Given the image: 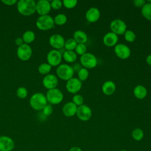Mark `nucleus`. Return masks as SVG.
Here are the masks:
<instances>
[{"label":"nucleus","instance_id":"nucleus-31","mask_svg":"<svg viewBox=\"0 0 151 151\" xmlns=\"http://www.w3.org/2000/svg\"><path fill=\"white\" fill-rule=\"evenodd\" d=\"M124 40L128 42H133L136 39V34L132 30H126L124 34Z\"/></svg>","mask_w":151,"mask_h":151},{"label":"nucleus","instance_id":"nucleus-29","mask_svg":"<svg viewBox=\"0 0 151 151\" xmlns=\"http://www.w3.org/2000/svg\"><path fill=\"white\" fill-rule=\"evenodd\" d=\"M77 45V43L76 42V41L73 39V38H71L65 41L64 47L65 49V50L73 51L74 50H75Z\"/></svg>","mask_w":151,"mask_h":151},{"label":"nucleus","instance_id":"nucleus-8","mask_svg":"<svg viewBox=\"0 0 151 151\" xmlns=\"http://www.w3.org/2000/svg\"><path fill=\"white\" fill-rule=\"evenodd\" d=\"M110 28L111 32L116 35H123L126 31L127 25L124 21L116 19L110 22Z\"/></svg>","mask_w":151,"mask_h":151},{"label":"nucleus","instance_id":"nucleus-18","mask_svg":"<svg viewBox=\"0 0 151 151\" xmlns=\"http://www.w3.org/2000/svg\"><path fill=\"white\" fill-rule=\"evenodd\" d=\"M77 106L72 101L66 103L63 107L62 111L64 116L67 117H72L76 114Z\"/></svg>","mask_w":151,"mask_h":151},{"label":"nucleus","instance_id":"nucleus-33","mask_svg":"<svg viewBox=\"0 0 151 151\" xmlns=\"http://www.w3.org/2000/svg\"><path fill=\"white\" fill-rule=\"evenodd\" d=\"M17 96L20 99H25L28 95V90L24 87H20L17 88L16 91Z\"/></svg>","mask_w":151,"mask_h":151},{"label":"nucleus","instance_id":"nucleus-5","mask_svg":"<svg viewBox=\"0 0 151 151\" xmlns=\"http://www.w3.org/2000/svg\"><path fill=\"white\" fill-rule=\"evenodd\" d=\"M45 96L47 102L55 105L60 103L64 98V95L62 91L57 88L48 90Z\"/></svg>","mask_w":151,"mask_h":151},{"label":"nucleus","instance_id":"nucleus-28","mask_svg":"<svg viewBox=\"0 0 151 151\" xmlns=\"http://www.w3.org/2000/svg\"><path fill=\"white\" fill-rule=\"evenodd\" d=\"M67 17L64 14H59L57 15L54 18V24L57 25H63L65 24L67 22Z\"/></svg>","mask_w":151,"mask_h":151},{"label":"nucleus","instance_id":"nucleus-10","mask_svg":"<svg viewBox=\"0 0 151 151\" xmlns=\"http://www.w3.org/2000/svg\"><path fill=\"white\" fill-rule=\"evenodd\" d=\"M76 115L80 120L88 121L92 116V110L88 106L82 104L77 107Z\"/></svg>","mask_w":151,"mask_h":151},{"label":"nucleus","instance_id":"nucleus-34","mask_svg":"<svg viewBox=\"0 0 151 151\" xmlns=\"http://www.w3.org/2000/svg\"><path fill=\"white\" fill-rule=\"evenodd\" d=\"M72 102L77 107L83 104L84 98L80 94H75L72 98Z\"/></svg>","mask_w":151,"mask_h":151},{"label":"nucleus","instance_id":"nucleus-2","mask_svg":"<svg viewBox=\"0 0 151 151\" xmlns=\"http://www.w3.org/2000/svg\"><path fill=\"white\" fill-rule=\"evenodd\" d=\"M31 107L35 110L40 111L47 104V100L45 95L42 93H35L29 99Z\"/></svg>","mask_w":151,"mask_h":151},{"label":"nucleus","instance_id":"nucleus-30","mask_svg":"<svg viewBox=\"0 0 151 151\" xmlns=\"http://www.w3.org/2000/svg\"><path fill=\"white\" fill-rule=\"evenodd\" d=\"M77 74H78V78L81 81H85L88 78L89 75V72L87 68L83 67L77 73Z\"/></svg>","mask_w":151,"mask_h":151},{"label":"nucleus","instance_id":"nucleus-38","mask_svg":"<svg viewBox=\"0 0 151 151\" xmlns=\"http://www.w3.org/2000/svg\"><path fill=\"white\" fill-rule=\"evenodd\" d=\"M18 1L17 0H2V2L8 6H11L16 4L17 3Z\"/></svg>","mask_w":151,"mask_h":151},{"label":"nucleus","instance_id":"nucleus-35","mask_svg":"<svg viewBox=\"0 0 151 151\" xmlns=\"http://www.w3.org/2000/svg\"><path fill=\"white\" fill-rule=\"evenodd\" d=\"M77 4V0H64L63 1V5L68 9H71L74 8Z\"/></svg>","mask_w":151,"mask_h":151},{"label":"nucleus","instance_id":"nucleus-15","mask_svg":"<svg viewBox=\"0 0 151 151\" xmlns=\"http://www.w3.org/2000/svg\"><path fill=\"white\" fill-rule=\"evenodd\" d=\"M51 9L50 2L47 0H40L36 3V12L40 16L48 15Z\"/></svg>","mask_w":151,"mask_h":151},{"label":"nucleus","instance_id":"nucleus-13","mask_svg":"<svg viewBox=\"0 0 151 151\" xmlns=\"http://www.w3.org/2000/svg\"><path fill=\"white\" fill-rule=\"evenodd\" d=\"M64 38L60 34H55L52 35L49 38V43L54 50H60L64 48L65 44Z\"/></svg>","mask_w":151,"mask_h":151},{"label":"nucleus","instance_id":"nucleus-22","mask_svg":"<svg viewBox=\"0 0 151 151\" xmlns=\"http://www.w3.org/2000/svg\"><path fill=\"white\" fill-rule=\"evenodd\" d=\"M147 91L143 86L137 85L133 89V94L138 99H143L146 97Z\"/></svg>","mask_w":151,"mask_h":151},{"label":"nucleus","instance_id":"nucleus-44","mask_svg":"<svg viewBox=\"0 0 151 151\" xmlns=\"http://www.w3.org/2000/svg\"><path fill=\"white\" fill-rule=\"evenodd\" d=\"M120 151H127V150H125V149H122V150H120Z\"/></svg>","mask_w":151,"mask_h":151},{"label":"nucleus","instance_id":"nucleus-23","mask_svg":"<svg viewBox=\"0 0 151 151\" xmlns=\"http://www.w3.org/2000/svg\"><path fill=\"white\" fill-rule=\"evenodd\" d=\"M64 60L67 63H74L77 59V54L74 51L65 50L62 54Z\"/></svg>","mask_w":151,"mask_h":151},{"label":"nucleus","instance_id":"nucleus-14","mask_svg":"<svg viewBox=\"0 0 151 151\" xmlns=\"http://www.w3.org/2000/svg\"><path fill=\"white\" fill-rule=\"evenodd\" d=\"M15 147L14 141L7 136H0V151H12Z\"/></svg>","mask_w":151,"mask_h":151},{"label":"nucleus","instance_id":"nucleus-41","mask_svg":"<svg viewBox=\"0 0 151 151\" xmlns=\"http://www.w3.org/2000/svg\"><path fill=\"white\" fill-rule=\"evenodd\" d=\"M15 44L18 47H19V46L22 45L23 44H24V41H23L22 37H18V38H17L15 39Z\"/></svg>","mask_w":151,"mask_h":151},{"label":"nucleus","instance_id":"nucleus-36","mask_svg":"<svg viewBox=\"0 0 151 151\" xmlns=\"http://www.w3.org/2000/svg\"><path fill=\"white\" fill-rule=\"evenodd\" d=\"M50 4H51V8L55 10L60 9L63 5V1L60 0H53L50 2Z\"/></svg>","mask_w":151,"mask_h":151},{"label":"nucleus","instance_id":"nucleus-7","mask_svg":"<svg viewBox=\"0 0 151 151\" xmlns=\"http://www.w3.org/2000/svg\"><path fill=\"white\" fill-rule=\"evenodd\" d=\"M32 54V50L29 44H23L18 47L17 50V55L18 58L24 61L29 60Z\"/></svg>","mask_w":151,"mask_h":151},{"label":"nucleus","instance_id":"nucleus-42","mask_svg":"<svg viewBox=\"0 0 151 151\" xmlns=\"http://www.w3.org/2000/svg\"><path fill=\"white\" fill-rule=\"evenodd\" d=\"M68 151H82V150L80 147L73 146L69 149Z\"/></svg>","mask_w":151,"mask_h":151},{"label":"nucleus","instance_id":"nucleus-9","mask_svg":"<svg viewBox=\"0 0 151 151\" xmlns=\"http://www.w3.org/2000/svg\"><path fill=\"white\" fill-rule=\"evenodd\" d=\"M61 53L57 50H52L50 51L47 55V60L48 63L51 67L58 66L61 63L62 60Z\"/></svg>","mask_w":151,"mask_h":151},{"label":"nucleus","instance_id":"nucleus-17","mask_svg":"<svg viewBox=\"0 0 151 151\" xmlns=\"http://www.w3.org/2000/svg\"><path fill=\"white\" fill-rule=\"evenodd\" d=\"M100 17V12L97 8L91 7L86 13V18L90 22H94L99 20Z\"/></svg>","mask_w":151,"mask_h":151},{"label":"nucleus","instance_id":"nucleus-1","mask_svg":"<svg viewBox=\"0 0 151 151\" xmlns=\"http://www.w3.org/2000/svg\"><path fill=\"white\" fill-rule=\"evenodd\" d=\"M17 8L24 16H30L36 12V2L33 0H19L17 3Z\"/></svg>","mask_w":151,"mask_h":151},{"label":"nucleus","instance_id":"nucleus-20","mask_svg":"<svg viewBox=\"0 0 151 151\" xmlns=\"http://www.w3.org/2000/svg\"><path fill=\"white\" fill-rule=\"evenodd\" d=\"M116 89V86L115 83L111 80L105 81L102 86V91L104 94L107 96H110L113 94L115 92Z\"/></svg>","mask_w":151,"mask_h":151},{"label":"nucleus","instance_id":"nucleus-43","mask_svg":"<svg viewBox=\"0 0 151 151\" xmlns=\"http://www.w3.org/2000/svg\"><path fill=\"white\" fill-rule=\"evenodd\" d=\"M146 63L151 66V54L147 55V57H146Z\"/></svg>","mask_w":151,"mask_h":151},{"label":"nucleus","instance_id":"nucleus-37","mask_svg":"<svg viewBox=\"0 0 151 151\" xmlns=\"http://www.w3.org/2000/svg\"><path fill=\"white\" fill-rule=\"evenodd\" d=\"M42 113L45 116H48L51 115L52 113L53 109L51 105L50 104H47L42 110Z\"/></svg>","mask_w":151,"mask_h":151},{"label":"nucleus","instance_id":"nucleus-40","mask_svg":"<svg viewBox=\"0 0 151 151\" xmlns=\"http://www.w3.org/2000/svg\"><path fill=\"white\" fill-rule=\"evenodd\" d=\"M72 67L73 68L74 71L77 73H78L83 68L82 65L80 63H75Z\"/></svg>","mask_w":151,"mask_h":151},{"label":"nucleus","instance_id":"nucleus-25","mask_svg":"<svg viewBox=\"0 0 151 151\" xmlns=\"http://www.w3.org/2000/svg\"><path fill=\"white\" fill-rule=\"evenodd\" d=\"M141 13L146 19L151 21V3H146L142 7Z\"/></svg>","mask_w":151,"mask_h":151},{"label":"nucleus","instance_id":"nucleus-4","mask_svg":"<svg viewBox=\"0 0 151 151\" xmlns=\"http://www.w3.org/2000/svg\"><path fill=\"white\" fill-rule=\"evenodd\" d=\"M74 73V71L72 66L67 64H60L56 69L57 76L63 80L68 81L73 77Z\"/></svg>","mask_w":151,"mask_h":151},{"label":"nucleus","instance_id":"nucleus-39","mask_svg":"<svg viewBox=\"0 0 151 151\" xmlns=\"http://www.w3.org/2000/svg\"><path fill=\"white\" fill-rule=\"evenodd\" d=\"M133 4L137 7H142L146 2L144 0H134L133 1Z\"/></svg>","mask_w":151,"mask_h":151},{"label":"nucleus","instance_id":"nucleus-32","mask_svg":"<svg viewBox=\"0 0 151 151\" xmlns=\"http://www.w3.org/2000/svg\"><path fill=\"white\" fill-rule=\"evenodd\" d=\"M75 51L77 54L81 56L87 52V47L84 44H77Z\"/></svg>","mask_w":151,"mask_h":151},{"label":"nucleus","instance_id":"nucleus-24","mask_svg":"<svg viewBox=\"0 0 151 151\" xmlns=\"http://www.w3.org/2000/svg\"><path fill=\"white\" fill-rule=\"evenodd\" d=\"M22 38L24 41V42L27 44H29L32 42L35 38V33L31 30H28L25 31L22 37Z\"/></svg>","mask_w":151,"mask_h":151},{"label":"nucleus","instance_id":"nucleus-11","mask_svg":"<svg viewBox=\"0 0 151 151\" xmlns=\"http://www.w3.org/2000/svg\"><path fill=\"white\" fill-rule=\"evenodd\" d=\"M114 51L117 57L122 60L128 58L131 54L130 48L124 44H116L114 47Z\"/></svg>","mask_w":151,"mask_h":151},{"label":"nucleus","instance_id":"nucleus-3","mask_svg":"<svg viewBox=\"0 0 151 151\" xmlns=\"http://www.w3.org/2000/svg\"><path fill=\"white\" fill-rule=\"evenodd\" d=\"M35 24L38 29L42 31L51 29L54 28L55 25L54 18L49 15L40 16L37 19Z\"/></svg>","mask_w":151,"mask_h":151},{"label":"nucleus","instance_id":"nucleus-27","mask_svg":"<svg viewBox=\"0 0 151 151\" xmlns=\"http://www.w3.org/2000/svg\"><path fill=\"white\" fill-rule=\"evenodd\" d=\"M52 67L48 63H44L41 64L38 68V71L40 74L42 75H47L51 70Z\"/></svg>","mask_w":151,"mask_h":151},{"label":"nucleus","instance_id":"nucleus-26","mask_svg":"<svg viewBox=\"0 0 151 151\" xmlns=\"http://www.w3.org/2000/svg\"><path fill=\"white\" fill-rule=\"evenodd\" d=\"M132 137L136 141H140L144 137V132L140 128H136L132 132Z\"/></svg>","mask_w":151,"mask_h":151},{"label":"nucleus","instance_id":"nucleus-19","mask_svg":"<svg viewBox=\"0 0 151 151\" xmlns=\"http://www.w3.org/2000/svg\"><path fill=\"white\" fill-rule=\"evenodd\" d=\"M103 41L105 45L107 47H113L116 45L118 41V36L111 31L109 32L104 35Z\"/></svg>","mask_w":151,"mask_h":151},{"label":"nucleus","instance_id":"nucleus-21","mask_svg":"<svg viewBox=\"0 0 151 151\" xmlns=\"http://www.w3.org/2000/svg\"><path fill=\"white\" fill-rule=\"evenodd\" d=\"M73 39L76 41L77 44H84L87 41L88 37L87 34L81 31H76L73 34Z\"/></svg>","mask_w":151,"mask_h":151},{"label":"nucleus","instance_id":"nucleus-12","mask_svg":"<svg viewBox=\"0 0 151 151\" xmlns=\"http://www.w3.org/2000/svg\"><path fill=\"white\" fill-rule=\"evenodd\" d=\"M82 87L81 81L76 77H72L67 81L65 87L67 90L70 93L76 94L78 92Z\"/></svg>","mask_w":151,"mask_h":151},{"label":"nucleus","instance_id":"nucleus-6","mask_svg":"<svg viewBox=\"0 0 151 151\" xmlns=\"http://www.w3.org/2000/svg\"><path fill=\"white\" fill-rule=\"evenodd\" d=\"M80 64L84 68H93L96 67L97 64V59L96 57L90 52H86L81 55L80 58Z\"/></svg>","mask_w":151,"mask_h":151},{"label":"nucleus","instance_id":"nucleus-16","mask_svg":"<svg viewBox=\"0 0 151 151\" xmlns=\"http://www.w3.org/2000/svg\"><path fill=\"white\" fill-rule=\"evenodd\" d=\"M58 83V80L57 76L52 74H48L45 76L42 80V84L44 87L48 90L56 88Z\"/></svg>","mask_w":151,"mask_h":151}]
</instances>
